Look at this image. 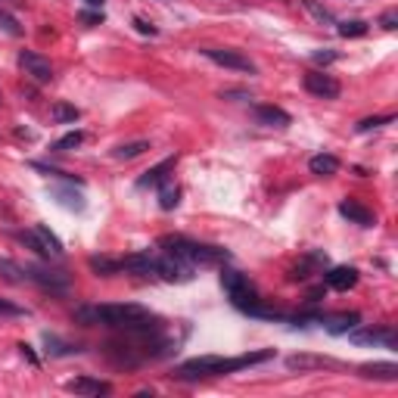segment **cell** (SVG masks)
Returning <instances> with one entry per match:
<instances>
[{
  "instance_id": "obj_19",
  "label": "cell",
  "mask_w": 398,
  "mask_h": 398,
  "mask_svg": "<svg viewBox=\"0 0 398 398\" xmlns=\"http://www.w3.org/2000/svg\"><path fill=\"white\" fill-rule=\"evenodd\" d=\"M175 168V159H165V162L152 165L150 171H143V177L137 181V187H159V184L168 181V171Z\"/></svg>"
},
{
  "instance_id": "obj_5",
  "label": "cell",
  "mask_w": 398,
  "mask_h": 398,
  "mask_svg": "<svg viewBox=\"0 0 398 398\" xmlns=\"http://www.w3.org/2000/svg\"><path fill=\"white\" fill-rule=\"evenodd\" d=\"M152 274L168 283H187V280H193V264H187L184 258L171 255V252H159L156 264H152Z\"/></svg>"
},
{
  "instance_id": "obj_37",
  "label": "cell",
  "mask_w": 398,
  "mask_h": 398,
  "mask_svg": "<svg viewBox=\"0 0 398 398\" xmlns=\"http://www.w3.org/2000/svg\"><path fill=\"white\" fill-rule=\"evenodd\" d=\"M19 349H22V355H25V358H29V361H31V364H38V358H35V351H31V346H19Z\"/></svg>"
},
{
  "instance_id": "obj_40",
  "label": "cell",
  "mask_w": 398,
  "mask_h": 398,
  "mask_svg": "<svg viewBox=\"0 0 398 398\" xmlns=\"http://www.w3.org/2000/svg\"><path fill=\"white\" fill-rule=\"evenodd\" d=\"M0 103H3V100H0Z\"/></svg>"
},
{
  "instance_id": "obj_34",
  "label": "cell",
  "mask_w": 398,
  "mask_h": 398,
  "mask_svg": "<svg viewBox=\"0 0 398 398\" xmlns=\"http://www.w3.org/2000/svg\"><path fill=\"white\" fill-rule=\"evenodd\" d=\"M311 59H315L317 65H327V63H336V59H340V53L327 47V50H315V53H311Z\"/></svg>"
},
{
  "instance_id": "obj_12",
  "label": "cell",
  "mask_w": 398,
  "mask_h": 398,
  "mask_svg": "<svg viewBox=\"0 0 398 398\" xmlns=\"http://www.w3.org/2000/svg\"><path fill=\"white\" fill-rule=\"evenodd\" d=\"M321 324L327 333L342 336V333H351V330L361 324V315H358V311H342V315H333V317H321Z\"/></svg>"
},
{
  "instance_id": "obj_29",
  "label": "cell",
  "mask_w": 398,
  "mask_h": 398,
  "mask_svg": "<svg viewBox=\"0 0 398 398\" xmlns=\"http://www.w3.org/2000/svg\"><path fill=\"white\" fill-rule=\"evenodd\" d=\"M0 31H6V35H13V38L22 35V25H19V19L13 16L10 10H3V6H0Z\"/></svg>"
},
{
  "instance_id": "obj_28",
  "label": "cell",
  "mask_w": 398,
  "mask_h": 398,
  "mask_svg": "<svg viewBox=\"0 0 398 398\" xmlns=\"http://www.w3.org/2000/svg\"><path fill=\"white\" fill-rule=\"evenodd\" d=\"M81 143H84V131H72V134L59 137V141L53 143V150H56V152H69V150H78Z\"/></svg>"
},
{
  "instance_id": "obj_2",
  "label": "cell",
  "mask_w": 398,
  "mask_h": 398,
  "mask_svg": "<svg viewBox=\"0 0 398 398\" xmlns=\"http://www.w3.org/2000/svg\"><path fill=\"white\" fill-rule=\"evenodd\" d=\"M274 358V349L264 351H249V355H237V358H218V355H205V358H193V361H184L175 370L177 380H205V376H228L237 370H246L252 364H264Z\"/></svg>"
},
{
  "instance_id": "obj_23",
  "label": "cell",
  "mask_w": 398,
  "mask_h": 398,
  "mask_svg": "<svg viewBox=\"0 0 398 398\" xmlns=\"http://www.w3.org/2000/svg\"><path fill=\"white\" fill-rule=\"evenodd\" d=\"M88 264H90V271H97V274H103V277L122 271V258H109V255H90Z\"/></svg>"
},
{
  "instance_id": "obj_30",
  "label": "cell",
  "mask_w": 398,
  "mask_h": 398,
  "mask_svg": "<svg viewBox=\"0 0 398 398\" xmlns=\"http://www.w3.org/2000/svg\"><path fill=\"white\" fill-rule=\"evenodd\" d=\"M177 202H181V190H177V187H171V184H165V187H162V193H159V209L171 212Z\"/></svg>"
},
{
  "instance_id": "obj_15",
  "label": "cell",
  "mask_w": 398,
  "mask_h": 398,
  "mask_svg": "<svg viewBox=\"0 0 398 398\" xmlns=\"http://www.w3.org/2000/svg\"><path fill=\"white\" fill-rule=\"evenodd\" d=\"M340 215L349 218L351 224H361V228H370V224H374V212L364 209L358 199H342V202H340Z\"/></svg>"
},
{
  "instance_id": "obj_36",
  "label": "cell",
  "mask_w": 398,
  "mask_h": 398,
  "mask_svg": "<svg viewBox=\"0 0 398 398\" xmlns=\"http://www.w3.org/2000/svg\"><path fill=\"white\" fill-rule=\"evenodd\" d=\"M134 29L137 31H141V35H156V25H152V22H147V19H134Z\"/></svg>"
},
{
  "instance_id": "obj_21",
  "label": "cell",
  "mask_w": 398,
  "mask_h": 398,
  "mask_svg": "<svg viewBox=\"0 0 398 398\" xmlns=\"http://www.w3.org/2000/svg\"><path fill=\"white\" fill-rule=\"evenodd\" d=\"M324 277H327V287H333V289H351L358 283V271L355 268H333Z\"/></svg>"
},
{
  "instance_id": "obj_1",
  "label": "cell",
  "mask_w": 398,
  "mask_h": 398,
  "mask_svg": "<svg viewBox=\"0 0 398 398\" xmlns=\"http://www.w3.org/2000/svg\"><path fill=\"white\" fill-rule=\"evenodd\" d=\"M75 321L88 327H116L125 333H156L159 317H152L141 305H81L75 308Z\"/></svg>"
},
{
  "instance_id": "obj_27",
  "label": "cell",
  "mask_w": 398,
  "mask_h": 398,
  "mask_svg": "<svg viewBox=\"0 0 398 398\" xmlns=\"http://www.w3.org/2000/svg\"><path fill=\"white\" fill-rule=\"evenodd\" d=\"M302 6L311 13V16L317 19V22H327V25H333V22H336L333 10H330V6H324V3H317V0H302Z\"/></svg>"
},
{
  "instance_id": "obj_3",
  "label": "cell",
  "mask_w": 398,
  "mask_h": 398,
  "mask_svg": "<svg viewBox=\"0 0 398 398\" xmlns=\"http://www.w3.org/2000/svg\"><path fill=\"white\" fill-rule=\"evenodd\" d=\"M159 246L171 255L184 258L187 264H224L230 262V252L221 249V246H209V243H196V240H187V237H162Z\"/></svg>"
},
{
  "instance_id": "obj_4",
  "label": "cell",
  "mask_w": 398,
  "mask_h": 398,
  "mask_svg": "<svg viewBox=\"0 0 398 398\" xmlns=\"http://www.w3.org/2000/svg\"><path fill=\"white\" fill-rule=\"evenodd\" d=\"M221 287H224V293L230 296V302H234L240 311L258 302L255 287H252V283H249V277H243L240 271H230V268H224V271H221Z\"/></svg>"
},
{
  "instance_id": "obj_25",
  "label": "cell",
  "mask_w": 398,
  "mask_h": 398,
  "mask_svg": "<svg viewBox=\"0 0 398 398\" xmlns=\"http://www.w3.org/2000/svg\"><path fill=\"white\" fill-rule=\"evenodd\" d=\"M336 31H340V38H364L367 35V22H361V19H346V22L336 25Z\"/></svg>"
},
{
  "instance_id": "obj_11",
  "label": "cell",
  "mask_w": 398,
  "mask_h": 398,
  "mask_svg": "<svg viewBox=\"0 0 398 398\" xmlns=\"http://www.w3.org/2000/svg\"><path fill=\"white\" fill-rule=\"evenodd\" d=\"M351 342L358 346H383V349H398V333L392 327H376V330H355Z\"/></svg>"
},
{
  "instance_id": "obj_35",
  "label": "cell",
  "mask_w": 398,
  "mask_h": 398,
  "mask_svg": "<svg viewBox=\"0 0 398 398\" xmlns=\"http://www.w3.org/2000/svg\"><path fill=\"white\" fill-rule=\"evenodd\" d=\"M380 25H383L386 31H395V29H398V13H395V10H386V13L380 16Z\"/></svg>"
},
{
  "instance_id": "obj_26",
  "label": "cell",
  "mask_w": 398,
  "mask_h": 398,
  "mask_svg": "<svg viewBox=\"0 0 398 398\" xmlns=\"http://www.w3.org/2000/svg\"><path fill=\"white\" fill-rule=\"evenodd\" d=\"M143 150H150V141H131V143H122V147L112 150L116 159H137Z\"/></svg>"
},
{
  "instance_id": "obj_24",
  "label": "cell",
  "mask_w": 398,
  "mask_h": 398,
  "mask_svg": "<svg viewBox=\"0 0 398 398\" xmlns=\"http://www.w3.org/2000/svg\"><path fill=\"white\" fill-rule=\"evenodd\" d=\"M0 277H3L6 283H25V268L10 262V258H0Z\"/></svg>"
},
{
  "instance_id": "obj_38",
  "label": "cell",
  "mask_w": 398,
  "mask_h": 398,
  "mask_svg": "<svg viewBox=\"0 0 398 398\" xmlns=\"http://www.w3.org/2000/svg\"><path fill=\"white\" fill-rule=\"evenodd\" d=\"M84 22H103V16H94V13H84Z\"/></svg>"
},
{
  "instance_id": "obj_18",
  "label": "cell",
  "mask_w": 398,
  "mask_h": 398,
  "mask_svg": "<svg viewBox=\"0 0 398 398\" xmlns=\"http://www.w3.org/2000/svg\"><path fill=\"white\" fill-rule=\"evenodd\" d=\"M333 358H324V355H289L287 358V367L289 370H321V367H333Z\"/></svg>"
},
{
  "instance_id": "obj_17",
  "label": "cell",
  "mask_w": 398,
  "mask_h": 398,
  "mask_svg": "<svg viewBox=\"0 0 398 398\" xmlns=\"http://www.w3.org/2000/svg\"><path fill=\"white\" fill-rule=\"evenodd\" d=\"M255 118L262 125H268V128H289L293 125L289 112H283L280 106H255Z\"/></svg>"
},
{
  "instance_id": "obj_22",
  "label": "cell",
  "mask_w": 398,
  "mask_h": 398,
  "mask_svg": "<svg viewBox=\"0 0 398 398\" xmlns=\"http://www.w3.org/2000/svg\"><path fill=\"white\" fill-rule=\"evenodd\" d=\"M50 118L56 125H69V122H78V118H81V109L72 106V103H53L50 106Z\"/></svg>"
},
{
  "instance_id": "obj_14",
  "label": "cell",
  "mask_w": 398,
  "mask_h": 398,
  "mask_svg": "<svg viewBox=\"0 0 398 398\" xmlns=\"http://www.w3.org/2000/svg\"><path fill=\"white\" fill-rule=\"evenodd\" d=\"M50 196L56 199L63 209L84 212V196L75 190V184H56V187H50Z\"/></svg>"
},
{
  "instance_id": "obj_32",
  "label": "cell",
  "mask_w": 398,
  "mask_h": 398,
  "mask_svg": "<svg viewBox=\"0 0 398 398\" xmlns=\"http://www.w3.org/2000/svg\"><path fill=\"white\" fill-rule=\"evenodd\" d=\"M392 122V116H374V118H364V122H358V134H367V131L374 128H383V125Z\"/></svg>"
},
{
  "instance_id": "obj_9",
  "label": "cell",
  "mask_w": 398,
  "mask_h": 398,
  "mask_svg": "<svg viewBox=\"0 0 398 398\" xmlns=\"http://www.w3.org/2000/svg\"><path fill=\"white\" fill-rule=\"evenodd\" d=\"M19 69H22L25 75H29L31 81H38V84L53 81V65H50V59H44L41 53H35V50H22V53H19Z\"/></svg>"
},
{
  "instance_id": "obj_20",
  "label": "cell",
  "mask_w": 398,
  "mask_h": 398,
  "mask_svg": "<svg viewBox=\"0 0 398 398\" xmlns=\"http://www.w3.org/2000/svg\"><path fill=\"white\" fill-rule=\"evenodd\" d=\"M308 168H311V175H317V177H333L336 171H340V159L330 156V152H317V156H311Z\"/></svg>"
},
{
  "instance_id": "obj_10",
  "label": "cell",
  "mask_w": 398,
  "mask_h": 398,
  "mask_svg": "<svg viewBox=\"0 0 398 398\" xmlns=\"http://www.w3.org/2000/svg\"><path fill=\"white\" fill-rule=\"evenodd\" d=\"M302 84H305V90H308V94H315V97H321V100H336V97L342 94L340 81H336L333 75H327V72H308V75L302 78Z\"/></svg>"
},
{
  "instance_id": "obj_33",
  "label": "cell",
  "mask_w": 398,
  "mask_h": 398,
  "mask_svg": "<svg viewBox=\"0 0 398 398\" xmlns=\"http://www.w3.org/2000/svg\"><path fill=\"white\" fill-rule=\"evenodd\" d=\"M0 315H3V317H25L29 311H25L22 305H13L10 298H0Z\"/></svg>"
},
{
  "instance_id": "obj_31",
  "label": "cell",
  "mask_w": 398,
  "mask_h": 398,
  "mask_svg": "<svg viewBox=\"0 0 398 398\" xmlns=\"http://www.w3.org/2000/svg\"><path fill=\"white\" fill-rule=\"evenodd\" d=\"M44 342H47V351L50 355H75V351H81L78 346H69V342H59L56 336H44Z\"/></svg>"
},
{
  "instance_id": "obj_16",
  "label": "cell",
  "mask_w": 398,
  "mask_h": 398,
  "mask_svg": "<svg viewBox=\"0 0 398 398\" xmlns=\"http://www.w3.org/2000/svg\"><path fill=\"white\" fill-rule=\"evenodd\" d=\"M358 374H361L364 380H383V383H395L398 380V367H395L392 361L364 364V367H358Z\"/></svg>"
},
{
  "instance_id": "obj_6",
  "label": "cell",
  "mask_w": 398,
  "mask_h": 398,
  "mask_svg": "<svg viewBox=\"0 0 398 398\" xmlns=\"http://www.w3.org/2000/svg\"><path fill=\"white\" fill-rule=\"evenodd\" d=\"M205 59H212L221 69H234V72H246V75H255V63L240 50H228V47H202L199 50Z\"/></svg>"
},
{
  "instance_id": "obj_8",
  "label": "cell",
  "mask_w": 398,
  "mask_h": 398,
  "mask_svg": "<svg viewBox=\"0 0 398 398\" xmlns=\"http://www.w3.org/2000/svg\"><path fill=\"white\" fill-rule=\"evenodd\" d=\"M19 240L29 243L31 249L41 252V255H47V258L63 255V243H59V237L53 234L47 224H35V230H31V234H19Z\"/></svg>"
},
{
  "instance_id": "obj_13",
  "label": "cell",
  "mask_w": 398,
  "mask_h": 398,
  "mask_svg": "<svg viewBox=\"0 0 398 398\" xmlns=\"http://www.w3.org/2000/svg\"><path fill=\"white\" fill-rule=\"evenodd\" d=\"M65 389L75 395H109L112 386L103 380H94V376H75V380L65 383Z\"/></svg>"
},
{
  "instance_id": "obj_39",
  "label": "cell",
  "mask_w": 398,
  "mask_h": 398,
  "mask_svg": "<svg viewBox=\"0 0 398 398\" xmlns=\"http://www.w3.org/2000/svg\"><path fill=\"white\" fill-rule=\"evenodd\" d=\"M84 3H90V6H100V3H103V0H84Z\"/></svg>"
},
{
  "instance_id": "obj_7",
  "label": "cell",
  "mask_w": 398,
  "mask_h": 398,
  "mask_svg": "<svg viewBox=\"0 0 398 398\" xmlns=\"http://www.w3.org/2000/svg\"><path fill=\"white\" fill-rule=\"evenodd\" d=\"M25 280L38 283L41 289H50V293H69V274H65V271L41 268V264H25Z\"/></svg>"
}]
</instances>
